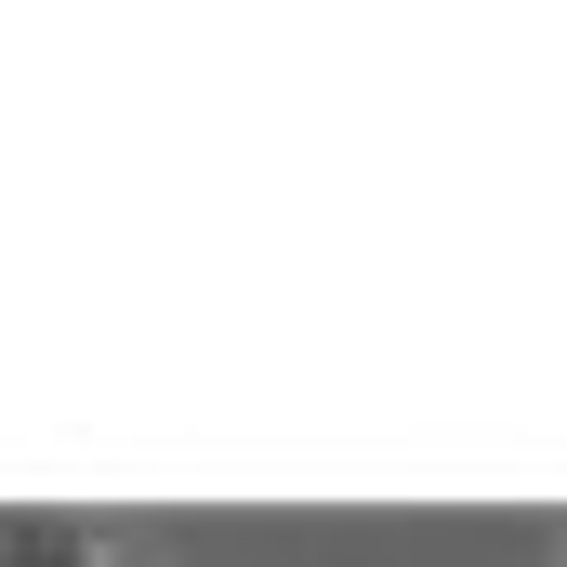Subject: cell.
Masks as SVG:
<instances>
[{
	"instance_id": "1",
	"label": "cell",
	"mask_w": 567,
	"mask_h": 567,
	"mask_svg": "<svg viewBox=\"0 0 567 567\" xmlns=\"http://www.w3.org/2000/svg\"><path fill=\"white\" fill-rule=\"evenodd\" d=\"M106 542L66 528V515H0V567H93Z\"/></svg>"
},
{
	"instance_id": "2",
	"label": "cell",
	"mask_w": 567,
	"mask_h": 567,
	"mask_svg": "<svg viewBox=\"0 0 567 567\" xmlns=\"http://www.w3.org/2000/svg\"><path fill=\"white\" fill-rule=\"evenodd\" d=\"M93 567H133V555H93Z\"/></svg>"
}]
</instances>
